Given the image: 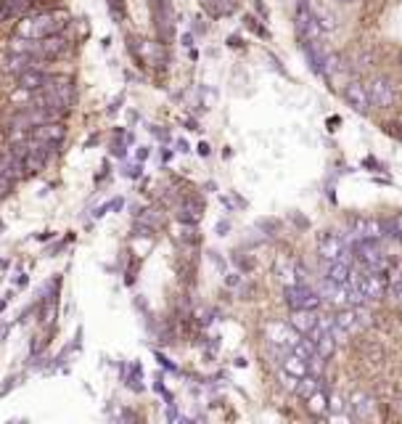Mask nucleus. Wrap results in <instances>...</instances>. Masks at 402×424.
I'll return each mask as SVG.
<instances>
[{
    "instance_id": "f257e3e1",
    "label": "nucleus",
    "mask_w": 402,
    "mask_h": 424,
    "mask_svg": "<svg viewBox=\"0 0 402 424\" xmlns=\"http://www.w3.org/2000/svg\"><path fill=\"white\" fill-rule=\"evenodd\" d=\"M67 25H69V13L67 11H46L24 19L22 25H19V29H16V35L29 37V40H40V37L61 35V29Z\"/></svg>"
},
{
    "instance_id": "f03ea898",
    "label": "nucleus",
    "mask_w": 402,
    "mask_h": 424,
    "mask_svg": "<svg viewBox=\"0 0 402 424\" xmlns=\"http://www.w3.org/2000/svg\"><path fill=\"white\" fill-rule=\"evenodd\" d=\"M352 257H355L357 266L368 268V271H376V273H384L387 271V254L379 247L376 239H363V242L352 244Z\"/></svg>"
},
{
    "instance_id": "7ed1b4c3",
    "label": "nucleus",
    "mask_w": 402,
    "mask_h": 424,
    "mask_svg": "<svg viewBox=\"0 0 402 424\" xmlns=\"http://www.w3.org/2000/svg\"><path fill=\"white\" fill-rule=\"evenodd\" d=\"M284 303L289 305V310H318L323 297L307 284H291L284 289Z\"/></svg>"
},
{
    "instance_id": "20e7f679",
    "label": "nucleus",
    "mask_w": 402,
    "mask_h": 424,
    "mask_svg": "<svg viewBox=\"0 0 402 424\" xmlns=\"http://www.w3.org/2000/svg\"><path fill=\"white\" fill-rule=\"evenodd\" d=\"M294 27H296V35H299L302 43H307V40H320L323 27H320L315 11L310 8V0H296Z\"/></svg>"
},
{
    "instance_id": "39448f33",
    "label": "nucleus",
    "mask_w": 402,
    "mask_h": 424,
    "mask_svg": "<svg viewBox=\"0 0 402 424\" xmlns=\"http://www.w3.org/2000/svg\"><path fill=\"white\" fill-rule=\"evenodd\" d=\"M318 252L326 263H336V260H347L349 263V242L336 231H323L318 236Z\"/></svg>"
},
{
    "instance_id": "423d86ee",
    "label": "nucleus",
    "mask_w": 402,
    "mask_h": 424,
    "mask_svg": "<svg viewBox=\"0 0 402 424\" xmlns=\"http://www.w3.org/2000/svg\"><path fill=\"white\" fill-rule=\"evenodd\" d=\"M272 273H275V279L281 281L284 287H291V284H305V281H307V271H305V266H302V263H296V260H291L289 254H281V257L275 260Z\"/></svg>"
},
{
    "instance_id": "0eeeda50",
    "label": "nucleus",
    "mask_w": 402,
    "mask_h": 424,
    "mask_svg": "<svg viewBox=\"0 0 402 424\" xmlns=\"http://www.w3.org/2000/svg\"><path fill=\"white\" fill-rule=\"evenodd\" d=\"M347 413H349V419H355V422L373 419V416H376V398L363 392V390L349 392V398H347Z\"/></svg>"
},
{
    "instance_id": "6e6552de",
    "label": "nucleus",
    "mask_w": 402,
    "mask_h": 424,
    "mask_svg": "<svg viewBox=\"0 0 402 424\" xmlns=\"http://www.w3.org/2000/svg\"><path fill=\"white\" fill-rule=\"evenodd\" d=\"M384 233V223L381 220H373V218H349V236L347 242L355 244V242H363V239H379Z\"/></svg>"
},
{
    "instance_id": "1a4fd4ad",
    "label": "nucleus",
    "mask_w": 402,
    "mask_h": 424,
    "mask_svg": "<svg viewBox=\"0 0 402 424\" xmlns=\"http://www.w3.org/2000/svg\"><path fill=\"white\" fill-rule=\"evenodd\" d=\"M368 96H370V104L379 107V109H389L394 104V85H391L389 77H373L368 83Z\"/></svg>"
},
{
    "instance_id": "9d476101",
    "label": "nucleus",
    "mask_w": 402,
    "mask_h": 424,
    "mask_svg": "<svg viewBox=\"0 0 402 424\" xmlns=\"http://www.w3.org/2000/svg\"><path fill=\"white\" fill-rule=\"evenodd\" d=\"M265 334H268V342L270 345H278V348H294L299 339L305 337V334H299L289 321H275V324H270V327L265 329Z\"/></svg>"
},
{
    "instance_id": "9b49d317",
    "label": "nucleus",
    "mask_w": 402,
    "mask_h": 424,
    "mask_svg": "<svg viewBox=\"0 0 402 424\" xmlns=\"http://www.w3.org/2000/svg\"><path fill=\"white\" fill-rule=\"evenodd\" d=\"M344 101L357 111V114H368L370 111V96H368V85H363L360 80H349L344 85Z\"/></svg>"
},
{
    "instance_id": "f8f14e48",
    "label": "nucleus",
    "mask_w": 402,
    "mask_h": 424,
    "mask_svg": "<svg viewBox=\"0 0 402 424\" xmlns=\"http://www.w3.org/2000/svg\"><path fill=\"white\" fill-rule=\"evenodd\" d=\"M151 13H154L159 37L169 40L172 37V6H169V0H151Z\"/></svg>"
},
{
    "instance_id": "ddd939ff",
    "label": "nucleus",
    "mask_w": 402,
    "mask_h": 424,
    "mask_svg": "<svg viewBox=\"0 0 402 424\" xmlns=\"http://www.w3.org/2000/svg\"><path fill=\"white\" fill-rule=\"evenodd\" d=\"M360 289L366 292L368 303H373V300H381V297H387V292H389V281L384 273H376V271H366V276L360 281Z\"/></svg>"
},
{
    "instance_id": "4468645a",
    "label": "nucleus",
    "mask_w": 402,
    "mask_h": 424,
    "mask_svg": "<svg viewBox=\"0 0 402 424\" xmlns=\"http://www.w3.org/2000/svg\"><path fill=\"white\" fill-rule=\"evenodd\" d=\"M320 297L326 300V303L336 305V308H347L349 305V294H347V284H336V281H328L323 279L320 284Z\"/></svg>"
},
{
    "instance_id": "2eb2a0df",
    "label": "nucleus",
    "mask_w": 402,
    "mask_h": 424,
    "mask_svg": "<svg viewBox=\"0 0 402 424\" xmlns=\"http://www.w3.org/2000/svg\"><path fill=\"white\" fill-rule=\"evenodd\" d=\"M201 215H204V202L201 199L188 196V199H183L178 205V220L186 223V226H196L201 220Z\"/></svg>"
},
{
    "instance_id": "dca6fc26",
    "label": "nucleus",
    "mask_w": 402,
    "mask_h": 424,
    "mask_svg": "<svg viewBox=\"0 0 402 424\" xmlns=\"http://www.w3.org/2000/svg\"><path fill=\"white\" fill-rule=\"evenodd\" d=\"M16 83H19L22 90H32V93H37V90H43V88L50 83V74L40 72V69H24V72L16 74Z\"/></svg>"
},
{
    "instance_id": "f3484780",
    "label": "nucleus",
    "mask_w": 402,
    "mask_h": 424,
    "mask_svg": "<svg viewBox=\"0 0 402 424\" xmlns=\"http://www.w3.org/2000/svg\"><path fill=\"white\" fill-rule=\"evenodd\" d=\"M29 135L37 138V141H48V144L59 146L61 141H64V135H67V128H64L61 122H43V125H37Z\"/></svg>"
},
{
    "instance_id": "a211bd4d",
    "label": "nucleus",
    "mask_w": 402,
    "mask_h": 424,
    "mask_svg": "<svg viewBox=\"0 0 402 424\" xmlns=\"http://www.w3.org/2000/svg\"><path fill=\"white\" fill-rule=\"evenodd\" d=\"M302 46H305V56H307L310 69H312L315 74L326 72V59H328V53L323 50L320 40H307V43H302Z\"/></svg>"
},
{
    "instance_id": "6ab92c4d",
    "label": "nucleus",
    "mask_w": 402,
    "mask_h": 424,
    "mask_svg": "<svg viewBox=\"0 0 402 424\" xmlns=\"http://www.w3.org/2000/svg\"><path fill=\"white\" fill-rule=\"evenodd\" d=\"M289 324H291L299 334H305V337H307L310 331L318 327V310H291Z\"/></svg>"
},
{
    "instance_id": "aec40b11",
    "label": "nucleus",
    "mask_w": 402,
    "mask_h": 424,
    "mask_svg": "<svg viewBox=\"0 0 402 424\" xmlns=\"http://www.w3.org/2000/svg\"><path fill=\"white\" fill-rule=\"evenodd\" d=\"M333 318H336V327L342 329V331H347V334H355V331H360V329H363V324H360V315H357V308H352V305L339 308V313L333 315Z\"/></svg>"
},
{
    "instance_id": "412c9836",
    "label": "nucleus",
    "mask_w": 402,
    "mask_h": 424,
    "mask_svg": "<svg viewBox=\"0 0 402 424\" xmlns=\"http://www.w3.org/2000/svg\"><path fill=\"white\" fill-rule=\"evenodd\" d=\"M24 170H27L24 159H19L16 154H11V151L0 154V172H3L6 178H11V181L16 183L19 178H24Z\"/></svg>"
},
{
    "instance_id": "4be33fe9",
    "label": "nucleus",
    "mask_w": 402,
    "mask_h": 424,
    "mask_svg": "<svg viewBox=\"0 0 402 424\" xmlns=\"http://www.w3.org/2000/svg\"><path fill=\"white\" fill-rule=\"evenodd\" d=\"M32 0H0V22H8V19H19L29 11Z\"/></svg>"
},
{
    "instance_id": "5701e85b",
    "label": "nucleus",
    "mask_w": 402,
    "mask_h": 424,
    "mask_svg": "<svg viewBox=\"0 0 402 424\" xmlns=\"http://www.w3.org/2000/svg\"><path fill=\"white\" fill-rule=\"evenodd\" d=\"M349 276H352V268L347 260H336V263H326V276L323 279L336 281V284H349Z\"/></svg>"
},
{
    "instance_id": "b1692460",
    "label": "nucleus",
    "mask_w": 402,
    "mask_h": 424,
    "mask_svg": "<svg viewBox=\"0 0 402 424\" xmlns=\"http://www.w3.org/2000/svg\"><path fill=\"white\" fill-rule=\"evenodd\" d=\"M201 6L209 16H230L238 8V0H201Z\"/></svg>"
},
{
    "instance_id": "393cba45",
    "label": "nucleus",
    "mask_w": 402,
    "mask_h": 424,
    "mask_svg": "<svg viewBox=\"0 0 402 424\" xmlns=\"http://www.w3.org/2000/svg\"><path fill=\"white\" fill-rule=\"evenodd\" d=\"M307 411L315 413V416H320L323 411H328V392H326L323 388L315 390V392L307 398Z\"/></svg>"
},
{
    "instance_id": "a878e982",
    "label": "nucleus",
    "mask_w": 402,
    "mask_h": 424,
    "mask_svg": "<svg viewBox=\"0 0 402 424\" xmlns=\"http://www.w3.org/2000/svg\"><path fill=\"white\" fill-rule=\"evenodd\" d=\"M323 385H320V376H315V374H305L302 379H299V388H296V395L299 398H305L307 400L315 390H320Z\"/></svg>"
},
{
    "instance_id": "bb28decb",
    "label": "nucleus",
    "mask_w": 402,
    "mask_h": 424,
    "mask_svg": "<svg viewBox=\"0 0 402 424\" xmlns=\"http://www.w3.org/2000/svg\"><path fill=\"white\" fill-rule=\"evenodd\" d=\"M278 379H281V388H284V390H289V392H296V388H299V379H302V376L291 374V371H286L284 366H281Z\"/></svg>"
},
{
    "instance_id": "cd10ccee",
    "label": "nucleus",
    "mask_w": 402,
    "mask_h": 424,
    "mask_svg": "<svg viewBox=\"0 0 402 424\" xmlns=\"http://www.w3.org/2000/svg\"><path fill=\"white\" fill-rule=\"evenodd\" d=\"M344 409H347V403L342 400V395L339 392H328V411H331V416H342Z\"/></svg>"
},
{
    "instance_id": "c85d7f7f",
    "label": "nucleus",
    "mask_w": 402,
    "mask_h": 424,
    "mask_svg": "<svg viewBox=\"0 0 402 424\" xmlns=\"http://www.w3.org/2000/svg\"><path fill=\"white\" fill-rule=\"evenodd\" d=\"M244 25H247L249 29H254V32H257L260 37H268V29H265V27H260V22H257V19L251 16V13H247V16H244Z\"/></svg>"
},
{
    "instance_id": "c756f323",
    "label": "nucleus",
    "mask_w": 402,
    "mask_h": 424,
    "mask_svg": "<svg viewBox=\"0 0 402 424\" xmlns=\"http://www.w3.org/2000/svg\"><path fill=\"white\" fill-rule=\"evenodd\" d=\"M389 294H391V300H394V303L402 305V279L391 281V284H389Z\"/></svg>"
},
{
    "instance_id": "7c9ffc66",
    "label": "nucleus",
    "mask_w": 402,
    "mask_h": 424,
    "mask_svg": "<svg viewBox=\"0 0 402 424\" xmlns=\"http://www.w3.org/2000/svg\"><path fill=\"white\" fill-rule=\"evenodd\" d=\"M236 266L241 268V271H254L257 260H254V257H241V254H236Z\"/></svg>"
},
{
    "instance_id": "2f4dec72",
    "label": "nucleus",
    "mask_w": 402,
    "mask_h": 424,
    "mask_svg": "<svg viewBox=\"0 0 402 424\" xmlns=\"http://www.w3.org/2000/svg\"><path fill=\"white\" fill-rule=\"evenodd\" d=\"M11 186H13L11 178H6V175L0 172V196H6V194H8V191H11Z\"/></svg>"
},
{
    "instance_id": "473e14b6",
    "label": "nucleus",
    "mask_w": 402,
    "mask_h": 424,
    "mask_svg": "<svg viewBox=\"0 0 402 424\" xmlns=\"http://www.w3.org/2000/svg\"><path fill=\"white\" fill-rule=\"evenodd\" d=\"M391 236H397V239H402V212L394 218V223H391Z\"/></svg>"
},
{
    "instance_id": "72a5a7b5",
    "label": "nucleus",
    "mask_w": 402,
    "mask_h": 424,
    "mask_svg": "<svg viewBox=\"0 0 402 424\" xmlns=\"http://www.w3.org/2000/svg\"><path fill=\"white\" fill-rule=\"evenodd\" d=\"M225 284H228V287H238V284H241V273H228Z\"/></svg>"
},
{
    "instance_id": "f704fd0d",
    "label": "nucleus",
    "mask_w": 402,
    "mask_h": 424,
    "mask_svg": "<svg viewBox=\"0 0 402 424\" xmlns=\"http://www.w3.org/2000/svg\"><path fill=\"white\" fill-rule=\"evenodd\" d=\"M228 231H230V223H228V220H220V223H217V233H220V236H225Z\"/></svg>"
},
{
    "instance_id": "c9c22d12",
    "label": "nucleus",
    "mask_w": 402,
    "mask_h": 424,
    "mask_svg": "<svg viewBox=\"0 0 402 424\" xmlns=\"http://www.w3.org/2000/svg\"><path fill=\"white\" fill-rule=\"evenodd\" d=\"M228 46H230V48H241L244 43H241V37H238V35H230V37H228Z\"/></svg>"
},
{
    "instance_id": "e433bc0d",
    "label": "nucleus",
    "mask_w": 402,
    "mask_h": 424,
    "mask_svg": "<svg viewBox=\"0 0 402 424\" xmlns=\"http://www.w3.org/2000/svg\"><path fill=\"white\" fill-rule=\"evenodd\" d=\"M254 8H257V11H260V16H265V19H268V8H265V6H262L260 0H254Z\"/></svg>"
},
{
    "instance_id": "4c0bfd02",
    "label": "nucleus",
    "mask_w": 402,
    "mask_h": 424,
    "mask_svg": "<svg viewBox=\"0 0 402 424\" xmlns=\"http://www.w3.org/2000/svg\"><path fill=\"white\" fill-rule=\"evenodd\" d=\"M199 154L201 157H209V144H199Z\"/></svg>"
},
{
    "instance_id": "58836bf2",
    "label": "nucleus",
    "mask_w": 402,
    "mask_h": 424,
    "mask_svg": "<svg viewBox=\"0 0 402 424\" xmlns=\"http://www.w3.org/2000/svg\"><path fill=\"white\" fill-rule=\"evenodd\" d=\"M336 3H355V0H336Z\"/></svg>"
},
{
    "instance_id": "ea45409f",
    "label": "nucleus",
    "mask_w": 402,
    "mask_h": 424,
    "mask_svg": "<svg viewBox=\"0 0 402 424\" xmlns=\"http://www.w3.org/2000/svg\"><path fill=\"white\" fill-rule=\"evenodd\" d=\"M400 67H402V56H400Z\"/></svg>"
}]
</instances>
